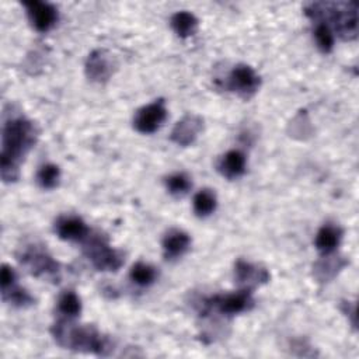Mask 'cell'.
Here are the masks:
<instances>
[{"mask_svg": "<svg viewBox=\"0 0 359 359\" xmlns=\"http://www.w3.org/2000/svg\"><path fill=\"white\" fill-rule=\"evenodd\" d=\"M36 128L34 122L22 115L10 116L3 123L0 170L4 182L18 178V167L25 154L36 142Z\"/></svg>", "mask_w": 359, "mask_h": 359, "instance_id": "obj_1", "label": "cell"}, {"mask_svg": "<svg viewBox=\"0 0 359 359\" xmlns=\"http://www.w3.org/2000/svg\"><path fill=\"white\" fill-rule=\"evenodd\" d=\"M306 15L313 21L328 18L344 39H355L358 35V13L353 3H311L306 7Z\"/></svg>", "mask_w": 359, "mask_h": 359, "instance_id": "obj_2", "label": "cell"}, {"mask_svg": "<svg viewBox=\"0 0 359 359\" xmlns=\"http://www.w3.org/2000/svg\"><path fill=\"white\" fill-rule=\"evenodd\" d=\"M52 334L59 345L69 349L97 355H104L105 349H108L107 339L94 327H77L67 321H57L52 328Z\"/></svg>", "mask_w": 359, "mask_h": 359, "instance_id": "obj_3", "label": "cell"}, {"mask_svg": "<svg viewBox=\"0 0 359 359\" xmlns=\"http://www.w3.org/2000/svg\"><path fill=\"white\" fill-rule=\"evenodd\" d=\"M84 252L98 271H118L123 264V255L109 247L101 236H90L86 238Z\"/></svg>", "mask_w": 359, "mask_h": 359, "instance_id": "obj_4", "label": "cell"}, {"mask_svg": "<svg viewBox=\"0 0 359 359\" xmlns=\"http://www.w3.org/2000/svg\"><path fill=\"white\" fill-rule=\"evenodd\" d=\"M254 300L251 297L250 289H243L234 293L217 294L205 300L208 310H216L224 316H233L243 311H247L252 307Z\"/></svg>", "mask_w": 359, "mask_h": 359, "instance_id": "obj_5", "label": "cell"}, {"mask_svg": "<svg viewBox=\"0 0 359 359\" xmlns=\"http://www.w3.org/2000/svg\"><path fill=\"white\" fill-rule=\"evenodd\" d=\"M259 84H261V79L251 66L237 65L229 73V77L224 86L227 90L234 91L244 98H248L257 93V90L259 88Z\"/></svg>", "mask_w": 359, "mask_h": 359, "instance_id": "obj_6", "label": "cell"}, {"mask_svg": "<svg viewBox=\"0 0 359 359\" xmlns=\"http://www.w3.org/2000/svg\"><path fill=\"white\" fill-rule=\"evenodd\" d=\"M167 119V108L164 100H156L136 111L133 128L144 135L156 132Z\"/></svg>", "mask_w": 359, "mask_h": 359, "instance_id": "obj_7", "label": "cell"}, {"mask_svg": "<svg viewBox=\"0 0 359 359\" xmlns=\"http://www.w3.org/2000/svg\"><path fill=\"white\" fill-rule=\"evenodd\" d=\"M20 261L35 276H53L59 272V264L45 250L36 245L24 250Z\"/></svg>", "mask_w": 359, "mask_h": 359, "instance_id": "obj_8", "label": "cell"}, {"mask_svg": "<svg viewBox=\"0 0 359 359\" xmlns=\"http://www.w3.org/2000/svg\"><path fill=\"white\" fill-rule=\"evenodd\" d=\"M22 6L27 10L29 22L38 32H48L57 22V8L46 1H24Z\"/></svg>", "mask_w": 359, "mask_h": 359, "instance_id": "obj_9", "label": "cell"}, {"mask_svg": "<svg viewBox=\"0 0 359 359\" xmlns=\"http://www.w3.org/2000/svg\"><path fill=\"white\" fill-rule=\"evenodd\" d=\"M55 233L66 241H83L88 237L90 229L79 216H60L55 222Z\"/></svg>", "mask_w": 359, "mask_h": 359, "instance_id": "obj_10", "label": "cell"}, {"mask_svg": "<svg viewBox=\"0 0 359 359\" xmlns=\"http://www.w3.org/2000/svg\"><path fill=\"white\" fill-rule=\"evenodd\" d=\"M202 118L198 115H185L175 123L171 132V140L180 146H189L202 130Z\"/></svg>", "mask_w": 359, "mask_h": 359, "instance_id": "obj_11", "label": "cell"}, {"mask_svg": "<svg viewBox=\"0 0 359 359\" xmlns=\"http://www.w3.org/2000/svg\"><path fill=\"white\" fill-rule=\"evenodd\" d=\"M86 74L93 81H107L112 74V60L109 55L102 49L93 50L86 60Z\"/></svg>", "mask_w": 359, "mask_h": 359, "instance_id": "obj_12", "label": "cell"}, {"mask_svg": "<svg viewBox=\"0 0 359 359\" xmlns=\"http://www.w3.org/2000/svg\"><path fill=\"white\" fill-rule=\"evenodd\" d=\"M234 278L237 283L250 289L251 286H255L258 283H265L269 279V273L265 268L238 259L234 266Z\"/></svg>", "mask_w": 359, "mask_h": 359, "instance_id": "obj_13", "label": "cell"}, {"mask_svg": "<svg viewBox=\"0 0 359 359\" xmlns=\"http://www.w3.org/2000/svg\"><path fill=\"white\" fill-rule=\"evenodd\" d=\"M191 245L189 236L178 229H171L163 238V251L165 259L180 258Z\"/></svg>", "mask_w": 359, "mask_h": 359, "instance_id": "obj_14", "label": "cell"}, {"mask_svg": "<svg viewBox=\"0 0 359 359\" xmlns=\"http://www.w3.org/2000/svg\"><path fill=\"white\" fill-rule=\"evenodd\" d=\"M245 165H247V158L244 153L240 150H230L220 158L217 164V170L223 177L229 180H234L244 174Z\"/></svg>", "mask_w": 359, "mask_h": 359, "instance_id": "obj_15", "label": "cell"}, {"mask_svg": "<svg viewBox=\"0 0 359 359\" xmlns=\"http://www.w3.org/2000/svg\"><path fill=\"white\" fill-rule=\"evenodd\" d=\"M341 238H342L341 229L338 226H334V224L328 223V224H324L317 231L314 244H316V248L323 255H330L337 250V247L341 243Z\"/></svg>", "mask_w": 359, "mask_h": 359, "instance_id": "obj_16", "label": "cell"}, {"mask_svg": "<svg viewBox=\"0 0 359 359\" xmlns=\"http://www.w3.org/2000/svg\"><path fill=\"white\" fill-rule=\"evenodd\" d=\"M171 28L180 38H188L198 29V18L189 11H178L171 17Z\"/></svg>", "mask_w": 359, "mask_h": 359, "instance_id": "obj_17", "label": "cell"}, {"mask_svg": "<svg viewBox=\"0 0 359 359\" xmlns=\"http://www.w3.org/2000/svg\"><path fill=\"white\" fill-rule=\"evenodd\" d=\"M217 199L212 189H201L194 196V210L199 217H206L216 210Z\"/></svg>", "mask_w": 359, "mask_h": 359, "instance_id": "obj_18", "label": "cell"}, {"mask_svg": "<svg viewBox=\"0 0 359 359\" xmlns=\"http://www.w3.org/2000/svg\"><path fill=\"white\" fill-rule=\"evenodd\" d=\"M57 311L67 320L79 317V314L81 313L80 297L72 290L62 293L57 300Z\"/></svg>", "mask_w": 359, "mask_h": 359, "instance_id": "obj_19", "label": "cell"}, {"mask_svg": "<svg viewBox=\"0 0 359 359\" xmlns=\"http://www.w3.org/2000/svg\"><path fill=\"white\" fill-rule=\"evenodd\" d=\"M129 276L132 282H135L139 286H149L151 285L157 278V271L154 266L146 264V262H136L129 272Z\"/></svg>", "mask_w": 359, "mask_h": 359, "instance_id": "obj_20", "label": "cell"}, {"mask_svg": "<svg viewBox=\"0 0 359 359\" xmlns=\"http://www.w3.org/2000/svg\"><path fill=\"white\" fill-rule=\"evenodd\" d=\"M60 181V170L56 164H43L36 172V182L43 189H53Z\"/></svg>", "mask_w": 359, "mask_h": 359, "instance_id": "obj_21", "label": "cell"}, {"mask_svg": "<svg viewBox=\"0 0 359 359\" xmlns=\"http://www.w3.org/2000/svg\"><path fill=\"white\" fill-rule=\"evenodd\" d=\"M1 297L6 303H10L15 307H27L34 303V297L25 289L17 286V283L7 289H3Z\"/></svg>", "mask_w": 359, "mask_h": 359, "instance_id": "obj_22", "label": "cell"}, {"mask_svg": "<svg viewBox=\"0 0 359 359\" xmlns=\"http://www.w3.org/2000/svg\"><path fill=\"white\" fill-rule=\"evenodd\" d=\"M314 22H316L314 38H316L317 46L324 53L331 52L332 48H334V32H332L331 27L323 20H318V21H314Z\"/></svg>", "mask_w": 359, "mask_h": 359, "instance_id": "obj_23", "label": "cell"}, {"mask_svg": "<svg viewBox=\"0 0 359 359\" xmlns=\"http://www.w3.org/2000/svg\"><path fill=\"white\" fill-rule=\"evenodd\" d=\"M165 187L170 194H172L175 196H181V195H185L191 189L192 182L187 174L175 172L165 178Z\"/></svg>", "mask_w": 359, "mask_h": 359, "instance_id": "obj_24", "label": "cell"}, {"mask_svg": "<svg viewBox=\"0 0 359 359\" xmlns=\"http://www.w3.org/2000/svg\"><path fill=\"white\" fill-rule=\"evenodd\" d=\"M15 280H17V273L15 271L7 265V264H3L1 266V272H0V286H1V290L3 289H7L13 285H15Z\"/></svg>", "mask_w": 359, "mask_h": 359, "instance_id": "obj_25", "label": "cell"}]
</instances>
